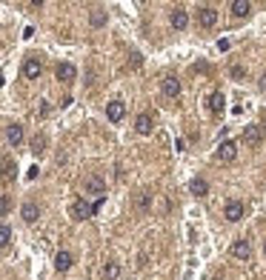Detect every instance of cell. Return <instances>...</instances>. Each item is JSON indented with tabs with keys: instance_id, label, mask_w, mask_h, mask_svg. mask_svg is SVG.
Returning <instances> with one entry per match:
<instances>
[{
	"instance_id": "obj_17",
	"label": "cell",
	"mask_w": 266,
	"mask_h": 280,
	"mask_svg": "<svg viewBox=\"0 0 266 280\" xmlns=\"http://www.w3.org/2000/svg\"><path fill=\"white\" fill-rule=\"evenodd\" d=\"M135 129L141 131V134H149V131H152V117H149V114H138V120H135Z\"/></svg>"
},
{
	"instance_id": "obj_31",
	"label": "cell",
	"mask_w": 266,
	"mask_h": 280,
	"mask_svg": "<svg viewBox=\"0 0 266 280\" xmlns=\"http://www.w3.org/2000/svg\"><path fill=\"white\" fill-rule=\"evenodd\" d=\"M260 86H263V89H266V75H263V80H260Z\"/></svg>"
},
{
	"instance_id": "obj_30",
	"label": "cell",
	"mask_w": 266,
	"mask_h": 280,
	"mask_svg": "<svg viewBox=\"0 0 266 280\" xmlns=\"http://www.w3.org/2000/svg\"><path fill=\"white\" fill-rule=\"evenodd\" d=\"M141 63H143V57H141L138 52H135V54H132V66H141Z\"/></svg>"
},
{
	"instance_id": "obj_1",
	"label": "cell",
	"mask_w": 266,
	"mask_h": 280,
	"mask_svg": "<svg viewBox=\"0 0 266 280\" xmlns=\"http://www.w3.org/2000/svg\"><path fill=\"white\" fill-rule=\"evenodd\" d=\"M218 158H221L223 163H232V160L238 158V143H235V140H223L221 149H218Z\"/></svg>"
},
{
	"instance_id": "obj_20",
	"label": "cell",
	"mask_w": 266,
	"mask_h": 280,
	"mask_svg": "<svg viewBox=\"0 0 266 280\" xmlns=\"http://www.w3.org/2000/svg\"><path fill=\"white\" fill-rule=\"evenodd\" d=\"M89 20H92V26H95V29L106 26V12H103V9H95L92 15H89Z\"/></svg>"
},
{
	"instance_id": "obj_23",
	"label": "cell",
	"mask_w": 266,
	"mask_h": 280,
	"mask_svg": "<svg viewBox=\"0 0 266 280\" xmlns=\"http://www.w3.org/2000/svg\"><path fill=\"white\" fill-rule=\"evenodd\" d=\"M9 240H12V229H9V226H3V229H0V243L9 246Z\"/></svg>"
},
{
	"instance_id": "obj_6",
	"label": "cell",
	"mask_w": 266,
	"mask_h": 280,
	"mask_svg": "<svg viewBox=\"0 0 266 280\" xmlns=\"http://www.w3.org/2000/svg\"><path fill=\"white\" fill-rule=\"evenodd\" d=\"M260 140H263V131H260V126H246V131H243V143L246 146H260Z\"/></svg>"
},
{
	"instance_id": "obj_16",
	"label": "cell",
	"mask_w": 266,
	"mask_h": 280,
	"mask_svg": "<svg viewBox=\"0 0 266 280\" xmlns=\"http://www.w3.org/2000/svg\"><path fill=\"white\" fill-rule=\"evenodd\" d=\"M186 23H189V15L183 9L172 12V26H175V29H186Z\"/></svg>"
},
{
	"instance_id": "obj_26",
	"label": "cell",
	"mask_w": 266,
	"mask_h": 280,
	"mask_svg": "<svg viewBox=\"0 0 266 280\" xmlns=\"http://www.w3.org/2000/svg\"><path fill=\"white\" fill-rule=\"evenodd\" d=\"M243 75H246L243 66H232V78H243Z\"/></svg>"
},
{
	"instance_id": "obj_12",
	"label": "cell",
	"mask_w": 266,
	"mask_h": 280,
	"mask_svg": "<svg viewBox=\"0 0 266 280\" xmlns=\"http://www.w3.org/2000/svg\"><path fill=\"white\" fill-rule=\"evenodd\" d=\"M54 269H57V271L72 269V252H66V249H63V252L54 254Z\"/></svg>"
},
{
	"instance_id": "obj_32",
	"label": "cell",
	"mask_w": 266,
	"mask_h": 280,
	"mask_svg": "<svg viewBox=\"0 0 266 280\" xmlns=\"http://www.w3.org/2000/svg\"><path fill=\"white\" fill-rule=\"evenodd\" d=\"M263 252H266V243H263Z\"/></svg>"
},
{
	"instance_id": "obj_27",
	"label": "cell",
	"mask_w": 266,
	"mask_h": 280,
	"mask_svg": "<svg viewBox=\"0 0 266 280\" xmlns=\"http://www.w3.org/2000/svg\"><path fill=\"white\" fill-rule=\"evenodd\" d=\"M0 209H3V215H9V194H3V200H0Z\"/></svg>"
},
{
	"instance_id": "obj_18",
	"label": "cell",
	"mask_w": 266,
	"mask_h": 280,
	"mask_svg": "<svg viewBox=\"0 0 266 280\" xmlns=\"http://www.w3.org/2000/svg\"><path fill=\"white\" fill-rule=\"evenodd\" d=\"M20 215H23V220H26V223H35V220L40 218V209H37L35 203H26V206H23V212H20Z\"/></svg>"
},
{
	"instance_id": "obj_8",
	"label": "cell",
	"mask_w": 266,
	"mask_h": 280,
	"mask_svg": "<svg viewBox=\"0 0 266 280\" xmlns=\"http://www.w3.org/2000/svg\"><path fill=\"white\" fill-rule=\"evenodd\" d=\"M126 114V106H123V100H112V103H106V117L112 123H117L120 117Z\"/></svg>"
},
{
	"instance_id": "obj_24",
	"label": "cell",
	"mask_w": 266,
	"mask_h": 280,
	"mask_svg": "<svg viewBox=\"0 0 266 280\" xmlns=\"http://www.w3.org/2000/svg\"><path fill=\"white\" fill-rule=\"evenodd\" d=\"M3 175H6V177H15V163H12L9 158L3 160Z\"/></svg>"
},
{
	"instance_id": "obj_4",
	"label": "cell",
	"mask_w": 266,
	"mask_h": 280,
	"mask_svg": "<svg viewBox=\"0 0 266 280\" xmlns=\"http://www.w3.org/2000/svg\"><path fill=\"white\" fill-rule=\"evenodd\" d=\"M197 23H201V26H215V23H218V12L212 9V6H201V9H197Z\"/></svg>"
},
{
	"instance_id": "obj_5",
	"label": "cell",
	"mask_w": 266,
	"mask_h": 280,
	"mask_svg": "<svg viewBox=\"0 0 266 280\" xmlns=\"http://www.w3.org/2000/svg\"><path fill=\"white\" fill-rule=\"evenodd\" d=\"M223 218L229 220V223H238V220L243 218V203L229 200V203H226V209H223Z\"/></svg>"
},
{
	"instance_id": "obj_10",
	"label": "cell",
	"mask_w": 266,
	"mask_h": 280,
	"mask_svg": "<svg viewBox=\"0 0 266 280\" xmlns=\"http://www.w3.org/2000/svg\"><path fill=\"white\" fill-rule=\"evenodd\" d=\"M86 192H92V194H103V192H106V183H103V180H100L98 175H89V177H86ZM103 197H106V194H103Z\"/></svg>"
},
{
	"instance_id": "obj_28",
	"label": "cell",
	"mask_w": 266,
	"mask_h": 280,
	"mask_svg": "<svg viewBox=\"0 0 266 280\" xmlns=\"http://www.w3.org/2000/svg\"><path fill=\"white\" fill-rule=\"evenodd\" d=\"M103 203H106V197H100V200H95V203H92V212L98 215V212H100V206H103Z\"/></svg>"
},
{
	"instance_id": "obj_29",
	"label": "cell",
	"mask_w": 266,
	"mask_h": 280,
	"mask_svg": "<svg viewBox=\"0 0 266 280\" xmlns=\"http://www.w3.org/2000/svg\"><path fill=\"white\" fill-rule=\"evenodd\" d=\"M37 172H40V169H37V166H32V169L26 172V177H29V180H35V177H37Z\"/></svg>"
},
{
	"instance_id": "obj_2",
	"label": "cell",
	"mask_w": 266,
	"mask_h": 280,
	"mask_svg": "<svg viewBox=\"0 0 266 280\" xmlns=\"http://www.w3.org/2000/svg\"><path fill=\"white\" fill-rule=\"evenodd\" d=\"M54 78L60 80V83H72V80L78 78V69H75L72 63H57V69H54Z\"/></svg>"
},
{
	"instance_id": "obj_7",
	"label": "cell",
	"mask_w": 266,
	"mask_h": 280,
	"mask_svg": "<svg viewBox=\"0 0 266 280\" xmlns=\"http://www.w3.org/2000/svg\"><path fill=\"white\" fill-rule=\"evenodd\" d=\"M160 89H163V95H166V97H177V95H180V80H177L175 75H169V78H163Z\"/></svg>"
},
{
	"instance_id": "obj_14",
	"label": "cell",
	"mask_w": 266,
	"mask_h": 280,
	"mask_svg": "<svg viewBox=\"0 0 266 280\" xmlns=\"http://www.w3.org/2000/svg\"><path fill=\"white\" fill-rule=\"evenodd\" d=\"M249 9H252L249 0H235V3H232V15H235V18H246Z\"/></svg>"
},
{
	"instance_id": "obj_22",
	"label": "cell",
	"mask_w": 266,
	"mask_h": 280,
	"mask_svg": "<svg viewBox=\"0 0 266 280\" xmlns=\"http://www.w3.org/2000/svg\"><path fill=\"white\" fill-rule=\"evenodd\" d=\"M149 203H152V194H149V192H141V194H138V209H141V212L149 209Z\"/></svg>"
},
{
	"instance_id": "obj_13",
	"label": "cell",
	"mask_w": 266,
	"mask_h": 280,
	"mask_svg": "<svg viewBox=\"0 0 266 280\" xmlns=\"http://www.w3.org/2000/svg\"><path fill=\"white\" fill-rule=\"evenodd\" d=\"M232 254H235L238 260H246L249 257V240H243V237L235 240V243H232Z\"/></svg>"
},
{
	"instance_id": "obj_25",
	"label": "cell",
	"mask_w": 266,
	"mask_h": 280,
	"mask_svg": "<svg viewBox=\"0 0 266 280\" xmlns=\"http://www.w3.org/2000/svg\"><path fill=\"white\" fill-rule=\"evenodd\" d=\"M43 143H46L43 137H35V140H32V149H35L37 155H40V152H43Z\"/></svg>"
},
{
	"instance_id": "obj_11",
	"label": "cell",
	"mask_w": 266,
	"mask_h": 280,
	"mask_svg": "<svg viewBox=\"0 0 266 280\" xmlns=\"http://www.w3.org/2000/svg\"><path fill=\"white\" fill-rule=\"evenodd\" d=\"M6 140H9L12 146H18L20 140H23V129H20V123H9V126H6Z\"/></svg>"
},
{
	"instance_id": "obj_9",
	"label": "cell",
	"mask_w": 266,
	"mask_h": 280,
	"mask_svg": "<svg viewBox=\"0 0 266 280\" xmlns=\"http://www.w3.org/2000/svg\"><path fill=\"white\" fill-rule=\"evenodd\" d=\"M23 75H26L29 80H37L40 75H43V66H40V60H35V57H29V60L23 63Z\"/></svg>"
},
{
	"instance_id": "obj_19",
	"label": "cell",
	"mask_w": 266,
	"mask_h": 280,
	"mask_svg": "<svg viewBox=\"0 0 266 280\" xmlns=\"http://www.w3.org/2000/svg\"><path fill=\"white\" fill-rule=\"evenodd\" d=\"M189 189H192V194H197V197H204V194L209 192V183H206L204 177H195V180H192V186H189Z\"/></svg>"
},
{
	"instance_id": "obj_3",
	"label": "cell",
	"mask_w": 266,
	"mask_h": 280,
	"mask_svg": "<svg viewBox=\"0 0 266 280\" xmlns=\"http://www.w3.org/2000/svg\"><path fill=\"white\" fill-rule=\"evenodd\" d=\"M92 215H95V212H92V206H89V203L83 200V197L72 203V218H75V220H89Z\"/></svg>"
},
{
	"instance_id": "obj_15",
	"label": "cell",
	"mask_w": 266,
	"mask_h": 280,
	"mask_svg": "<svg viewBox=\"0 0 266 280\" xmlns=\"http://www.w3.org/2000/svg\"><path fill=\"white\" fill-rule=\"evenodd\" d=\"M223 103H226V97L221 95V92H212V95H209V112H223Z\"/></svg>"
},
{
	"instance_id": "obj_21",
	"label": "cell",
	"mask_w": 266,
	"mask_h": 280,
	"mask_svg": "<svg viewBox=\"0 0 266 280\" xmlns=\"http://www.w3.org/2000/svg\"><path fill=\"white\" fill-rule=\"evenodd\" d=\"M117 274H120V266H117V263H106L103 277H106V280H117Z\"/></svg>"
}]
</instances>
